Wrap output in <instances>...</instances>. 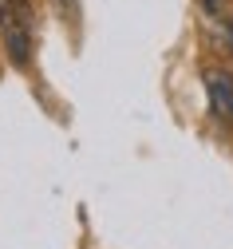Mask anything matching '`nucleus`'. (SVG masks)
<instances>
[{
  "label": "nucleus",
  "mask_w": 233,
  "mask_h": 249,
  "mask_svg": "<svg viewBox=\"0 0 233 249\" xmlns=\"http://www.w3.org/2000/svg\"><path fill=\"white\" fill-rule=\"evenodd\" d=\"M206 95H210V111L221 123H233V71L210 68L206 71Z\"/></svg>",
  "instance_id": "1"
},
{
  "label": "nucleus",
  "mask_w": 233,
  "mask_h": 249,
  "mask_svg": "<svg viewBox=\"0 0 233 249\" xmlns=\"http://www.w3.org/2000/svg\"><path fill=\"white\" fill-rule=\"evenodd\" d=\"M206 20V36H210V48L225 59H233V12L221 8V12H202Z\"/></svg>",
  "instance_id": "2"
}]
</instances>
